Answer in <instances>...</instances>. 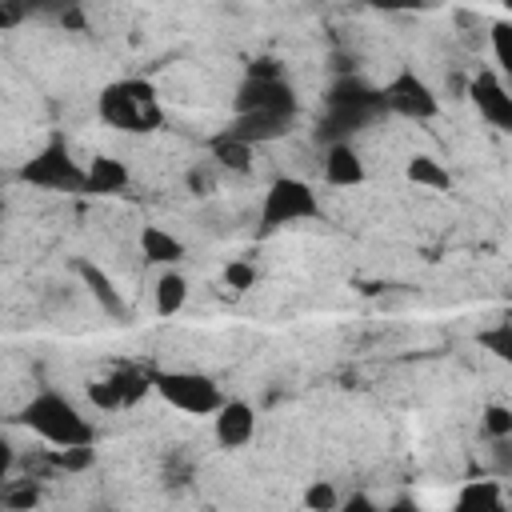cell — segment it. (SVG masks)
<instances>
[{
    "instance_id": "obj_7",
    "label": "cell",
    "mask_w": 512,
    "mask_h": 512,
    "mask_svg": "<svg viewBox=\"0 0 512 512\" xmlns=\"http://www.w3.org/2000/svg\"><path fill=\"white\" fill-rule=\"evenodd\" d=\"M380 96H384V108L396 112V116H404V120H432V116L440 112V96H436L432 84H428L424 76H416L412 68H400V72L380 88Z\"/></svg>"
},
{
    "instance_id": "obj_14",
    "label": "cell",
    "mask_w": 512,
    "mask_h": 512,
    "mask_svg": "<svg viewBox=\"0 0 512 512\" xmlns=\"http://www.w3.org/2000/svg\"><path fill=\"white\" fill-rule=\"evenodd\" d=\"M452 512H508L496 480H468L452 504Z\"/></svg>"
},
{
    "instance_id": "obj_34",
    "label": "cell",
    "mask_w": 512,
    "mask_h": 512,
    "mask_svg": "<svg viewBox=\"0 0 512 512\" xmlns=\"http://www.w3.org/2000/svg\"><path fill=\"white\" fill-rule=\"evenodd\" d=\"M96 512H112V508H96Z\"/></svg>"
},
{
    "instance_id": "obj_22",
    "label": "cell",
    "mask_w": 512,
    "mask_h": 512,
    "mask_svg": "<svg viewBox=\"0 0 512 512\" xmlns=\"http://www.w3.org/2000/svg\"><path fill=\"white\" fill-rule=\"evenodd\" d=\"M112 384H116V392H120L124 404H136L148 388H156L152 376H144L140 368H120V372H112Z\"/></svg>"
},
{
    "instance_id": "obj_20",
    "label": "cell",
    "mask_w": 512,
    "mask_h": 512,
    "mask_svg": "<svg viewBox=\"0 0 512 512\" xmlns=\"http://www.w3.org/2000/svg\"><path fill=\"white\" fill-rule=\"evenodd\" d=\"M0 504H4L8 512H32V508L40 504V484H36V480H4Z\"/></svg>"
},
{
    "instance_id": "obj_4",
    "label": "cell",
    "mask_w": 512,
    "mask_h": 512,
    "mask_svg": "<svg viewBox=\"0 0 512 512\" xmlns=\"http://www.w3.org/2000/svg\"><path fill=\"white\" fill-rule=\"evenodd\" d=\"M316 216H320V200H316L312 184H304L296 176H280L264 192L260 232H276V228H288V224H300V220H316Z\"/></svg>"
},
{
    "instance_id": "obj_30",
    "label": "cell",
    "mask_w": 512,
    "mask_h": 512,
    "mask_svg": "<svg viewBox=\"0 0 512 512\" xmlns=\"http://www.w3.org/2000/svg\"><path fill=\"white\" fill-rule=\"evenodd\" d=\"M340 512H384L368 492H352L344 504H340Z\"/></svg>"
},
{
    "instance_id": "obj_10",
    "label": "cell",
    "mask_w": 512,
    "mask_h": 512,
    "mask_svg": "<svg viewBox=\"0 0 512 512\" xmlns=\"http://www.w3.org/2000/svg\"><path fill=\"white\" fill-rule=\"evenodd\" d=\"M212 432L220 448H244L256 436V412L244 400H224V408L212 416Z\"/></svg>"
},
{
    "instance_id": "obj_33",
    "label": "cell",
    "mask_w": 512,
    "mask_h": 512,
    "mask_svg": "<svg viewBox=\"0 0 512 512\" xmlns=\"http://www.w3.org/2000/svg\"><path fill=\"white\" fill-rule=\"evenodd\" d=\"M384 512H424V508H420V504H416L412 496H396V500H392V504H388Z\"/></svg>"
},
{
    "instance_id": "obj_31",
    "label": "cell",
    "mask_w": 512,
    "mask_h": 512,
    "mask_svg": "<svg viewBox=\"0 0 512 512\" xmlns=\"http://www.w3.org/2000/svg\"><path fill=\"white\" fill-rule=\"evenodd\" d=\"M492 460H496V472L500 476H512V440H496Z\"/></svg>"
},
{
    "instance_id": "obj_23",
    "label": "cell",
    "mask_w": 512,
    "mask_h": 512,
    "mask_svg": "<svg viewBox=\"0 0 512 512\" xmlns=\"http://www.w3.org/2000/svg\"><path fill=\"white\" fill-rule=\"evenodd\" d=\"M304 508L308 512H340V492L332 480H312L304 488Z\"/></svg>"
},
{
    "instance_id": "obj_35",
    "label": "cell",
    "mask_w": 512,
    "mask_h": 512,
    "mask_svg": "<svg viewBox=\"0 0 512 512\" xmlns=\"http://www.w3.org/2000/svg\"><path fill=\"white\" fill-rule=\"evenodd\" d=\"M208 512H216V508H208Z\"/></svg>"
},
{
    "instance_id": "obj_17",
    "label": "cell",
    "mask_w": 512,
    "mask_h": 512,
    "mask_svg": "<svg viewBox=\"0 0 512 512\" xmlns=\"http://www.w3.org/2000/svg\"><path fill=\"white\" fill-rule=\"evenodd\" d=\"M404 176L416 184V188H432V192H440V188H452V172L436 160V156H428V152H416V156H408V164H404Z\"/></svg>"
},
{
    "instance_id": "obj_32",
    "label": "cell",
    "mask_w": 512,
    "mask_h": 512,
    "mask_svg": "<svg viewBox=\"0 0 512 512\" xmlns=\"http://www.w3.org/2000/svg\"><path fill=\"white\" fill-rule=\"evenodd\" d=\"M60 24L72 28V32H88V16L80 8H60Z\"/></svg>"
},
{
    "instance_id": "obj_28",
    "label": "cell",
    "mask_w": 512,
    "mask_h": 512,
    "mask_svg": "<svg viewBox=\"0 0 512 512\" xmlns=\"http://www.w3.org/2000/svg\"><path fill=\"white\" fill-rule=\"evenodd\" d=\"M88 400L100 408V412H112V408H124V400H120V392H116V384H112V376L108 380H92L88 384Z\"/></svg>"
},
{
    "instance_id": "obj_1",
    "label": "cell",
    "mask_w": 512,
    "mask_h": 512,
    "mask_svg": "<svg viewBox=\"0 0 512 512\" xmlns=\"http://www.w3.org/2000/svg\"><path fill=\"white\" fill-rule=\"evenodd\" d=\"M20 424L32 428L52 448H92L96 444V428L88 424V416L60 392H36L20 408Z\"/></svg>"
},
{
    "instance_id": "obj_27",
    "label": "cell",
    "mask_w": 512,
    "mask_h": 512,
    "mask_svg": "<svg viewBox=\"0 0 512 512\" xmlns=\"http://www.w3.org/2000/svg\"><path fill=\"white\" fill-rule=\"evenodd\" d=\"M224 288H232V292L256 288V264H248V260H228V264H224Z\"/></svg>"
},
{
    "instance_id": "obj_8",
    "label": "cell",
    "mask_w": 512,
    "mask_h": 512,
    "mask_svg": "<svg viewBox=\"0 0 512 512\" xmlns=\"http://www.w3.org/2000/svg\"><path fill=\"white\" fill-rule=\"evenodd\" d=\"M232 112H236V116H248V112L292 116V112H296V92H292V84H284V80H248V76H244V84L236 88Z\"/></svg>"
},
{
    "instance_id": "obj_25",
    "label": "cell",
    "mask_w": 512,
    "mask_h": 512,
    "mask_svg": "<svg viewBox=\"0 0 512 512\" xmlns=\"http://www.w3.org/2000/svg\"><path fill=\"white\" fill-rule=\"evenodd\" d=\"M480 424H484V432L492 436V444H496V440H512V408H508V404H488V408L480 412Z\"/></svg>"
},
{
    "instance_id": "obj_2",
    "label": "cell",
    "mask_w": 512,
    "mask_h": 512,
    "mask_svg": "<svg viewBox=\"0 0 512 512\" xmlns=\"http://www.w3.org/2000/svg\"><path fill=\"white\" fill-rule=\"evenodd\" d=\"M96 112L108 128L120 132H152L164 120L160 96L148 80H116L96 96Z\"/></svg>"
},
{
    "instance_id": "obj_9",
    "label": "cell",
    "mask_w": 512,
    "mask_h": 512,
    "mask_svg": "<svg viewBox=\"0 0 512 512\" xmlns=\"http://www.w3.org/2000/svg\"><path fill=\"white\" fill-rule=\"evenodd\" d=\"M468 100L476 104V112L500 128V132H512V88L504 84V76L496 72H480L468 80Z\"/></svg>"
},
{
    "instance_id": "obj_16",
    "label": "cell",
    "mask_w": 512,
    "mask_h": 512,
    "mask_svg": "<svg viewBox=\"0 0 512 512\" xmlns=\"http://www.w3.org/2000/svg\"><path fill=\"white\" fill-rule=\"evenodd\" d=\"M140 252H144V260H152V264H176V260L184 256V244H180L168 228L144 224V228H140Z\"/></svg>"
},
{
    "instance_id": "obj_11",
    "label": "cell",
    "mask_w": 512,
    "mask_h": 512,
    "mask_svg": "<svg viewBox=\"0 0 512 512\" xmlns=\"http://www.w3.org/2000/svg\"><path fill=\"white\" fill-rule=\"evenodd\" d=\"M292 128V116H276V112H248V116H232V124L224 128L228 136L244 140V144H268L280 140Z\"/></svg>"
},
{
    "instance_id": "obj_6",
    "label": "cell",
    "mask_w": 512,
    "mask_h": 512,
    "mask_svg": "<svg viewBox=\"0 0 512 512\" xmlns=\"http://www.w3.org/2000/svg\"><path fill=\"white\" fill-rule=\"evenodd\" d=\"M384 108V96L376 88H368L364 80L356 76H340L328 92V124L324 132H348V128H360L364 120H372L376 112Z\"/></svg>"
},
{
    "instance_id": "obj_18",
    "label": "cell",
    "mask_w": 512,
    "mask_h": 512,
    "mask_svg": "<svg viewBox=\"0 0 512 512\" xmlns=\"http://www.w3.org/2000/svg\"><path fill=\"white\" fill-rule=\"evenodd\" d=\"M184 300H188V280H184L180 272H164V276L156 280V288H152L156 312H160V316H176V312L184 308Z\"/></svg>"
},
{
    "instance_id": "obj_21",
    "label": "cell",
    "mask_w": 512,
    "mask_h": 512,
    "mask_svg": "<svg viewBox=\"0 0 512 512\" xmlns=\"http://www.w3.org/2000/svg\"><path fill=\"white\" fill-rule=\"evenodd\" d=\"M476 344L488 352V356H496L500 364H512V324L504 320V324H492V328H484V332H476Z\"/></svg>"
},
{
    "instance_id": "obj_26",
    "label": "cell",
    "mask_w": 512,
    "mask_h": 512,
    "mask_svg": "<svg viewBox=\"0 0 512 512\" xmlns=\"http://www.w3.org/2000/svg\"><path fill=\"white\" fill-rule=\"evenodd\" d=\"M492 52H496V64L504 72V84L512 88V24H496L492 28Z\"/></svg>"
},
{
    "instance_id": "obj_24",
    "label": "cell",
    "mask_w": 512,
    "mask_h": 512,
    "mask_svg": "<svg viewBox=\"0 0 512 512\" xmlns=\"http://www.w3.org/2000/svg\"><path fill=\"white\" fill-rule=\"evenodd\" d=\"M48 460L60 472H88L96 464V448H52Z\"/></svg>"
},
{
    "instance_id": "obj_19",
    "label": "cell",
    "mask_w": 512,
    "mask_h": 512,
    "mask_svg": "<svg viewBox=\"0 0 512 512\" xmlns=\"http://www.w3.org/2000/svg\"><path fill=\"white\" fill-rule=\"evenodd\" d=\"M208 148H212L216 164H224L228 172H248V168H252V144H244V140H236V136H228V132L212 136Z\"/></svg>"
},
{
    "instance_id": "obj_13",
    "label": "cell",
    "mask_w": 512,
    "mask_h": 512,
    "mask_svg": "<svg viewBox=\"0 0 512 512\" xmlns=\"http://www.w3.org/2000/svg\"><path fill=\"white\" fill-rule=\"evenodd\" d=\"M72 268H76L80 284L88 288V296L96 300V308H104L108 316H124V296H120V288L112 284V276H108L100 264H92V260H76Z\"/></svg>"
},
{
    "instance_id": "obj_12",
    "label": "cell",
    "mask_w": 512,
    "mask_h": 512,
    "mask_svg": "<svg viewBox=\"0 0 512 512\" xmlns=\"http://www.w3.org/2000/svg\"><path fill=\"white\" fill-rule=\"evenodd\" d=\"M324 180L332 188H356V184H364V160H360V152L352 144H344V140L328 144V152H324Z\"/></svg>"
},
{
    "instance_id": "obj_15",
    "label": "cell",
    "mask_w": 512,
    "mask_h": 512,
    "mask_svg": "<svg viewBox=\"0 0 512 512\" xmlns=\"http://www.w3.org/2000/svg\"><path fill=\"white\" fill-rule=\"evenodd\" d=\"M128 184V164L116 160V156H96L88 164V192L92 196H112Z\"/></svg>"
},
{
    "instance_id": "obj_3",
    "label": "cell",
    "mask_w": 512,
    "mask_h": 512,
    "mask_svg": "<svg viewBox=\"0 0 512 512\" xmlns=\"http://www.w3.org/2000/svg\"><path fill=\"white\" fill-rule=\"evenodd\" d=\"M152 384H156V392H160L176 412H188V416H216V412L224 408V392H220L216 380L204 376V372L168 368V372H156Z\"/></svg>"
},
{
    "instance_id": "obj_5",
    "label": "cell",
    "mask_w": 512,
    "mask_h": 512,
    "mask_svg": "<svg viewBox=\"0 0 512 512\" xmlns=\"http://www.w3.org/2000/svg\"><path fill=\"white\" fill-rule=\"evenodd\" d=\"M20 180L32 188H48V192H88V168H80L64 144L40 148L20 168Z\"/></svg>"
},
{
    "instance_id": "obj_29",
    "label": "cell",
    "mask_w": 512,
    "mask_h": 512,
    "mask_svg": "<svg viewBox=\"0 0 512 512\" xmlns=\"http://www.w3.org/2000/svg\"><path fill=\"white\" fill-rule=\"evenodd\" d=\"M248 80H284V68H280V60H272V56H256V60L248 64Z\"/></svg>"
}]
</instances>
